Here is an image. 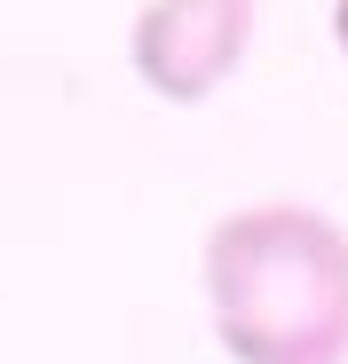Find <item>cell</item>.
I'll list each match as a JSON object with an SVG mask.
<instances>
[{
	"label": "cell",
	"instance_id": "cell-2",
	"mask_svg": "<svg viewBox=\"0 0 348 364\" xmlns=\"http://www.w3.org/2000/svg\"><path fill=\"white\" fill-rule=\"evenodd\" d=\"M246 40H254V0H143L127 55L151 95L206 103L246 64Z\"/></svg>",
	"mask_w": 348,
	"mask_h": 364
},
{
	"label": "cell",
	"instance_id": "cell-3",
	"mask_svg": "<svg viewBox=\"0 0 348 364\" xmlns=\"http://www.w3.org/2000/svg\"><path fill=\"white\" fill-rule=\"evenodd\" d=\"M332 40H340V55H348V0H332Z\"/></svg>",
	"mask_w": 348,
	"mask_h": 364
},
{
	"label": "cell",
	"instance_id": "cell-1",
	"mask_svg": "<svg viewBox=\"0 0 348 364\" xmlns=\"http://www.w3.org/2000/svg\"><path fill=\"white\" fill-rule=\"evenodd\" d=\"M206 309L229 364H348V230L293 198L222 214Z\"/></svg>",
	"mask_w": 348,
	"mask_h": 364
}]
</instances>
